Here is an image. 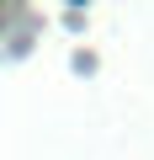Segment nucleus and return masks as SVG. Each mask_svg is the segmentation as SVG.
Wrapping results in <instances>:
<instances>
[]
</instances>
